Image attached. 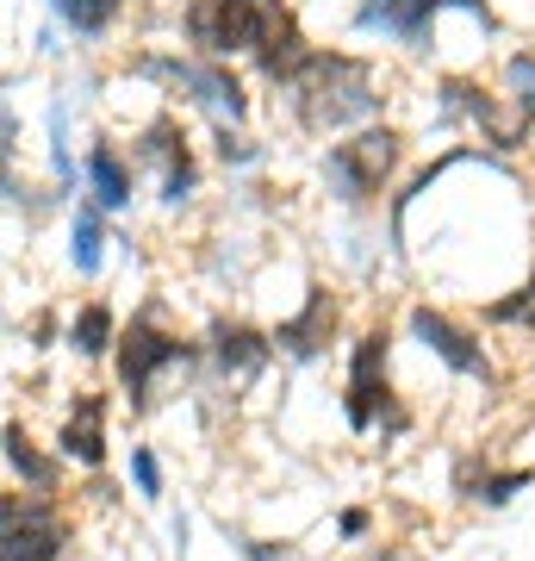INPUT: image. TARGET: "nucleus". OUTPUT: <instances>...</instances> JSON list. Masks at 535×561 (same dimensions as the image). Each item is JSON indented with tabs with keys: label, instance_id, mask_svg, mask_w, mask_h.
Segmentation results:
<instances>
[{
	"label": "nucleus",
	"instance_id": "obj_1",
	"mask_svg": "<svg viewBox=\"0 0 535 561\" xmlns=\"http://www.w3.org/2000/svg\"><path fill=\"white\" fill-rule=\"evenodd\" d=\"M293 106L299 119L312 125V131H342V125H361L380 113V88H374V69L356 57H342V50H312L305 69L293 81Z\"/></svg>",
	"mask_w": 535,
	"mask_h": 561
},
{
	"label": "nucleus",
	"instance_id": "obj_2",
	"mask_svg": "<svg viewBox=\"0 0 535 561\" xmlns=\"http://www.w3.org/2000/svg\"><path fill=\"white\" fill-rule=\"evenodd\" d=\"M199 350L181 331H168V324L156 319V312H138L131 324H119V343H113V375H119V393L131 412H150L156 405V387L175 375V368H187Z\"/></svg>",
	"mask_w": 535,
	"mask_h": 561
},
{
	"label": "nucleus",
	"instance_id": "obj_3",
	"mask_svg": "<svg viewBox=\"0 0 535 561\" xmlns=\"http://www.w3.org/2000/svg\"><path fill=\"white\" fill-rule=\"evenodd\" d=\"M398 131H356L349 144H330V157H324V175H330V194H337L342 206H368L393 181L398 169Z\"/></svg>",
	"mask_w": 535,
	"mask_h": 561
},
{
	"label": "nucleus",
	"instance_id": "obj_4",
	"mask_svg": "<svg viewBox=\"0 0 535 561\" xmlns=\"http://www.w3.org/2000/svg\"><path fill=\"white\" fill-rule=\"evenodd\" d=\"M386 331H361L356 356H349V393H342V419L349 431H405V412L386 393Z\"/></svg>",
	"mask_w": 535,
	"mask_h": 561
},
{
	"label": "nucleus",
	"instance_id": "obj_5",
	"mask_svg": "<svg viewBox=\"0 0 535 561\" xmlns=\"http://www.w3.org/2000/svg\"><path fill=\"white\" fill-rule=\"evenodd\" d=\"M275 25V7L261 0H194L187 7V32L206 57H237V50H256Z\"/></svg>",
	"mask_w": 535,
	"mask_h": 561
},
{
	"label": "nucleus",
	"instance_id": "obj_6",
	"mask_svg": "<svg viewBox=\"0 0 535 561\" xmlns=\"http://www.w3.org/2000/svg\"><path fill=\"white\" fill-rule=\"evenodd\" d=\"M143 76H156V81H175V88H187L206 113H219L224 125H237L243 113H249V94H243V81L224 69V62H175V57H150L138 62Z\"/></svg>",
	"mask_w": 535,
	"mask_h": 561
},
{
	"label": "nucleus",
	"instance_id": "obj_7",
	"mask_svg": "<svg viewBox=\"0 0 535 561\" xmlns=\"http://www.w3.org/2000/svg\"><path fill=\"white\" fill-rule=\"evenodd\" d=\"M69 537H75V518L62 512L57 493H44L38 512L0 537V561H62L69 556Z\"/></svg>",
	"mask_w": 535,
	"mask_h": 561
},
{
	"label": "nucleus",
	"instance_id": "obj_8",
	"mask_svg": "<svg viewBox=\"0 0 535 561\" xmlns=\"http://www.w3.org/2000/svg\"><path fill=\"white\" fill-rule=\"evenodd\" d=\"M411 337L430 350V356H442L455 375H467V381H492V362H486V350H479L467 331H461L449 312H437V306H411Z\"/></svg>",
	"mask_w": 535,
	"mask_h": 561
},
{
	"label": "nucleus",
	"instance_id": "obj_9",
	"mask_svg": "<svg viewBox=\"0 0 535 561\" xmlns=\"http://www.w3.org/2000/svg\"><path fill=\"white\" fill-rule=\"evenodd\" d=\"M81 187H88V201L113 219V213H131V201H138V169H131V157H125L119 144H88V157H81Z\"/></svg>",
	"mask_w": 535,
	"mask_h": 561
},
{
	"label": "nucleus",
	"instance_id": "obj_10",
	"mask_svg": "<svg viewBox=\"0 0 535 561\" xmlns=\"http://www.w3.org/2000/svg\"><path fill=\"white\" fill-rule=\"evenodd\" d=\"M57 461L62 468H81V474L106 468V393H81L69 405V419L57 431Z\"/></svg>",
	"mask_w": 535,
	"mask_h": 561
},
{
	"label": "nucleus",
	"instance_id": "obj_11",
	"mask_svg": "<svg viewBox=\"0 0 535 561\" xmlns=\"http://www.w3.org/2000/svg\"><path fill=\"white\" fill-rule=\"evenodd\" d=\"M206 356H212V368H219L224 381H256L261 368H268V356H275V343L261 337L256 324L219 319L206 331Z\"/></svg>",
	"mask_w": 535,
	"mask_h": 561
},
{
	"label": "nucleus",
	"instance_id": "obj_12",
	"mask_svg": "<svg viewBox=\"0 0 535 561\" xmlns=\"http://www.w3.org/2000/svg\"><path fill=\"white\" fill-rule=\"evenodd\" d=\"M330 337H337V300H330L324 287H312V300L299 306L293 319H280L268 343H275L280 356H293V362H317L324 350H330Z\"/></svg>",
	"mask_w": 535,
	"mask_h": 561
},
{
	"label": "nucleus",
	"instance_id": "obj_13",
	"mask_svg": "<svg viewBox=\"0 0 535 561\" xmlns=\"http://www.w3.org/2000/svg\"><path fill=\"white\" fill-rule=\"evenodd\" d=\"M437 7H442V0H361V7H356V32H386V38L423 50Z\"/></svg>",
	"mask_w": 535,
	"mask_h": 561
},
{
	"label": "nucleus",
	"instance_id": "obj_14",
	"mask_svg": "<svg viewBox=\"0 0 535 561\" xmlns=\"http://www.w3.org/2000/svg\"><path fill=\"white\" fill-rule=\"evenodd\" d=\"M0 461L13 468V481H20L25 493H62L57 449L32 443V431H25V424H7V431H0Z\"/></svg>",
	"mask_w": 535,
	"mask_h": 561
},
{
	"label": "nucleus",
	"instance_id": "obj_15",
	"mask_svg": "<svg viewBox=\"0 0 535 561\" xmlns=\"http://www.w3.org/2000/svg\"><path fill=\"white\" fill-rule=\"evenodd\" d=\"M62 343L75 350L81 362H100V356H113V343H119V312L106 300H88L69 312V324H62Z\"/></svg>",
	"mask_w": 535,
	"mask_h": 561
},
{
	"label": "nucleus",
	"instance_id": "obj_16",
	"mask_svg": "<svg viewBox=\"0 0 535 561\" xmlns=\"http://www.w3.org/2000/svg\"><path fill=\"white\" fill-rule=\"evenodd\" d=\"M106 243H113V231H106V213H100L94 201H81L75 219H69V262H75L81 280H94L100 268H106Z\"/></svg>",
	"mask_w": 535,
	"mask_h": 561
},
{
	"label": "nucleus",
	"instance_id": "obj_17",
	"mask_svg": "<svg viewBox=\"0 0 535 561\" xmlns=\"http://www.w3.org/2000/svg\"><path fill=\"white\" fill-rule=\"evenodd\" d=\"M44 7H50V13H57V20L75 32V38H100L106 25L119 20L125 0H44Z\"/></svg>",
	"mask_w": 535,
	"mask_h": 561
},
{
	"label": "nucleus",
	"instance_id": "obj_18",
	"mask_svg": "<svg viewBox=\"0 0 535 561\" xmlns=\"http://www.w3.org/2000/svg\"><path fill=\"white\" fill-rule=\"evenodd\" d=\"M194 187H199V162H194V150H181V157L162 169V194L156 201L162 206H187L194 201Z\"/></svg>",
	"mask_w": 535,
	"mask_h": 561
},
{
	"label": "nucleus",
	"instance_id": "obj_19",
	"mask_svg": "<svg viewBox=\"0 0 535 561\" xmlns=\"http://www.w3.org/2000/svg\"><path fill=\"white\" fill-rule=\"evenodd\" d=\"M125 474H131V486H138V500L143 505H156L162 500V461L150 443H131V461H125Z\"/></svg>",
	"mask_w": 535,
	"mask_h": 561
},
{
	"label": "nucleus",
	"instance_id": "obj_20",
	"mask_svg": "<svg viewBox=\"0 0 535 561\" xmlns=\"http://www.w3.org/2000/svg\"><path fill=\"white\" fill-rule=\"evenodd\" d=\"M486 319L492 324H535V280L530 287H516L511 300H492L486 306Z\"/></svg>",
	"mask_w": 535,
	"mask_h": 561
},
{
	"label": "nucleus",
	"instance_id": "obj_21",
	"mask_svg": "<svg viewBox=\"0 0 535 561\" xmlns=\"http://www.w3.org/2000/svg\"><path fill=\"white\" fill-rule=\"evenodd\" d=\"M530 481H535V468H511V474H492V481H479V505H511Z\"/></svg>",
	"mask_w": 535,
	"mask_h": 561
},
{
	"label": "nucleus",
	"instance_id": "obj_22",
	"mask_svg": "<svg viewBox=\"0 0 535 561\" xmlns=\"http://www.w3.org/2000/svg\"><path fill=\"white\" fill-rule=\"evenodd\" d=\"M511 101L523 119H535V57H511Z\"/></svg>",
	"mask_w": 535,
	"mask_h": 561
},
{
	"label": "nucleus",
	"instance_id": "obj_23",
	"mask_svg": "<svg viewBox=\"0 0 535 561\" xmlns=\"http://www.w3.org/2000/svg\"><path fill=\"white\" fill-rule=\"evenodd\" d=\"M256 157H261V150H256L249 138H243V131H231V125L219 131V162H224V169H249Z\"/></svg>",
	"mask_w": 535,
	"mask_h": 561
},
{
	"label": "nucleus",
	"instance_id": "obj_24",
	"mask_svg": "<svg viewBox=\"0 0 535 561\" xmlns=\"http://www.w3.org/2000/svg\"><path fill=\"white\" fill-rule=\"evenodd\" d=\"M243 561H293V549L287 542H256V537H237Z\"/></svg>",
	"mask_w": 535,
	"mask_h": 561
},
{
	"label": "nucleus",
	"instance_id": "obj_25",
	"mask_svg": "<svg viewBox=\"0 0 535 561\" xmlns=\"http://www.w3.org/2000/svg\"><path fill=\"white\" fill-rule=\"evenodd\" d=\"M368 524H374V518L356 505V512H342V518H337V530H342V537H368Z\"/></svg>",
	"mask_w": 535,
	"mask_h": 561
}]
</instances>
